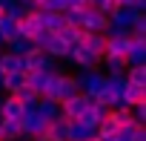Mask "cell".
<instances>
[{
	"instance_id": "obj_18",
	"label": "cell",
	"mask_w": 146,
	"mask_h": 141,
	"mask_svg": "<svg viewBox=\"0 0 146 141\" xmlns=\"http://www.w3.org/2000/svg\"><path fill=\"white\" fill-rule=\"evenodd\" d=\"M0 135H3V141H17V138H23L20 121H9V118H0Z\"/></svg>"
},
{
	"instance_id": "obj_36",
	"label": "cell",
	"mask_w": 146,
	"mask_h": 141,
	"mask_svg": "<svg viewBox=\"0 0 146 141\" xmlns=\"http://www.w3.org/2000/svg\"><path fill=\"white\" fill-rule=\"evenodd\" d=\"M0 17H3V9H0Z\"/></svg>"
},
{
	"instance_id": "obj_17",
	"label": "cell",
	"mask_w": 146,
	"mask_h": 141,
	"mask_svg": "<svg viewBox=\"0 0 146 141\" xmlns=\"http://www.w3.org/2000/svg\"><path fill=\"white\" fill-rule=\"evenodd\" d=\"M123 78H126V84H135V87H146V63H135V66H126Z\"/></svg>"
},
{
	"instance_id": "obj_28",
	"label": "cell",
	"mask_w": 146,
	"mask_h": 141,
	"mask_svg": "<svg viewBox=\"0 0 146 141\" xmlns=\"http://www.w3.org/2000/svg\"><path fill=\"white\" fill-rule=\"evenodd\" d=\"M129 35H143L146 38V12H137L135 15V23H132V32Z\"/></svg>"
},
{
	"instance_id": "obj_8",
	"label": "cell",
	"mask_w": 146,
	"mask_h": 141,
	"mask_svg": "<svg viewBox=\"0 0 146 141\" xmlns=\"http://www.w3.org/2000/svg\"><path fill=\"white\" fill-rule=\"evenodd\" d=\"M78 43L86 46V49H89L92 55H98V58L106 55V35H103V32H86V29H80Z\"/></svg>"
},
{
	"instance_id": "obj_30",
	"label": "cell",
	"mask_w": 146,
	"mask_h": 141,
	"mask_svg": "<svg viewBox=\"0 0 146 141\" xmlns=\"http://www.w3.org/2000/svg\"><path fill=\"white\" fill-rule=\"evenodd\" d=\"M117 6H126V9H135V12H146V0H115Z\"/></svg>"
},
{
	"instance_id": "obj_26",
	"label": "cell",
	"mask_w": 146,
	"mask_h": 141,
	"mask_svg": "<svg viewBox=\"0 0 146 141\" xmlns=\"http://www.w3.org/2000/svg\"><path fill=\"white\" fill-rule=\"evenodd\" d=\"M57 38H60L63 43H69V46H75V43H78V38H80V26H72V23H66V26L57 32Z\"/></svg>"
},
{
	"instance_id": "obj_24",
	"label": "cell",
	"mask_w": 146,
	"mask_h": 141,
	"mask_svg": "<svg viewBox=\"0 0 146 141\" xmlns=\"http://www.w3.org/2000/svg\"><path fill=\"white\" fill-rule=\"evenodd\" d=\"M12 95H15V98H17L26 109H29V107H37V101H40V95H37L35 89H29V87H20V89H15Z\"/></svg>"
},
{
	"instance_id": "obj_2",
	"label": "cell",
	"mask_w": 146,
	"mask_h": 141,
	"mask_svg": "<svg viewBox=\"0 0 146 141\" xmlns=\"http://www.w3.org/2000/svg\"><path fill=\"white\" fill-rule=\"evenodd\" d=\"M23 69H26V72H57V69H54V58H49L37 46L23 55Z\"/></svg>"
},
{
	"instance_id": "obj_5",
	"label": "cell",
	"mask_w": 146,
	"mask_h": 141,
	"mask_svg": "<svg viewBox=\"0 0 146 141\" xmlns=\"http://www.w3.org/2000/svg\"><path fill=\"white\" fill-rule=\"evenodd\" d=\"M89 104H92V98H89V95H83V92H78V95H72V98L60 101V115H63V118H69V121H75V118H78Z\"/></svg>"
},
{
	"instance_id": "obj_16",
	"label": "cell",
	"mask_w": 146,
	"mask_h": 141,
	"mask_svg": "<svg viewBox=\"0 0 146 141\" xmlns=\"http://www.w3.org/2000/svg\"><path fill=\"white\" fill-rule=\"evenodd\" d=\"M40 23H43V29H49L52 35H57L66 26V17H63V12H40Z\"/></svg>"
},
{
	"instance_id": "obj_29",
	"label": "cell",
	"mask_w": 146,
	"mask_h": 141,
	"mask_svg": "<svg viewBox=\"0 0 146 141\" xmlns=\"http://www.w3.org/2000/svg\"><path fill=\"white\" fill-rule=\"evenodd\" d=\"M129 112H132V118H135L137 124H146V101H143V104H132Z\"/></svg>"
},
{
	"instance_id": "obj_13",
	"label": "cell",
	"mask_w": 146,
	"mask_h": 141,
	"mask_svg": "<svg viewBox=\"0 0 146 141\" xmlns=\"http://www.w3.org/2000/svg\"><path fill=\"white\" fill-rule=\"evenodd\" d=\"M146 101V87H135V84H126L117 107H132V104H143Z\"/></svg>"
},
{
	"instance_id": "obj_22",
	"label": "cell",
	"mask_w": 146,
	"mask_h": 141,
	"mask_svg": "<svg viewBox=\"0 0 146 141\" xmlns=\"http://www.w3.org/2000/svg\"><path fill=\"white\" fill-rule=\"evenodd\" d=\"M0 38H3V43L17 38V17H9V15L0 17Z\"/></svg>"
},
{
	"instance_id": "obj_21",
	"label": "cell",
	"mask_w": 146,
	"mask_h": 141,
	"mask_svg": "<svg viewBox=\"0 0 146 141\" xmlns=\"http://www.w3.org/2000/svg\"><path fill=\"white\" fill-rule=\"evenodd\" d=\"M49 75H52V72H26V87L40 95V92L46 89V84H49Z\"/></svg>"
},
{
	"instance_id": "obj_38",
	"label": "cell",
	"mask_w": 146,
	"mask_h": 141,
	"mask_svg": "<svg viewBox=\"0 0 146 141\" xmlns=\"http://www.w3.org/2000/svg\"><path fill=\"white\" fill-rule=\"evenodd\" d=\"M0 141H3V135H0Z\"/></svg>"
},
{
	"instance_id": "obj_4",
	"label": "cell",
	"mask_w": 146,
	"mask_h": 141,
	"mask_svg": "<svg viewBox=\"0 0 146 141\" xmlns=\"http://www.w3.org/2000/svg\"><path fill=\"white\" fill-rule=\"evenodd\" d=\"M20 130H23V138H37V135L46 130V121L37 115L35 107H29V109L20 115Z\"/></svg>"
},
{
	"instance_id": "obj_33",
	"label": "cell",
	"mask_w": 146,
	"mask_h": 141,
	"mask_svg": "<svg viewBox=\"0 0 146 141\" xmlns=\"http://www.w3.org/2000/svg\"><path fill=\"white\" fill-rule=\"evenodd\" d=\"M89 141H103V138H98V135H92V138H89Z\"/></svg>"
},
{
	"instance_id": "obj_11",
	"label": "cell",
	"mask_w": 146,
	"mask_h": 141,
	"mask_svg": "<svg viewBox=\"0 0 146 141\" xmlns=\"http://www.w3.org/2000/svg\"><path fill=\"white\" fill-rule=\"evenodd\" d=\"M26 112V107L9 92L6 98H3V104H0V118H9V121H20V115Z\"/></svg>"
},
{
	"instance_id": "obj_19",
	"label": "cell",
	"mask_w": 146,
	"mask_h": 141,
	"mask_svg": "<svg viewBox=\"0 0 146 141\" xmlns=\"http://www.w3.org/2000/svg\"><path fill=\"white\" fill-rule=\"evenodd\" d=\"M92 135H95L92 127H86L80 121H69V141H89Z\"/></svg>"
},
{
	"instance_id": "obj_15",
	"label": "cell",
	"mask_w": 146,
	"mask_h": 141,
	"mask_svg": "<svg viewBox=\"0 0 146 141\" xmlns=\"http://www.w3.org/2000/svg\"><path fill=\"white\" fill-rule=\"evenodd\" d=\"M35 109H37V115H40V118H43L46 124H52L54 118H60V104H57V101H49V98H40Z\"/></svg>"
},
{
	"instance_id": "obj_25",
	"label": "cell",
	"mask_w": 146,
	"mask_h": 141,
	"mask_svg": "<svg viewBox=\"0 0 146 141\" xmlns=\"http://www.w3.org/2000/svg\"><path fill=\"white\" fill-rule=\"evenodd\" d=\"M6 43H9V52H12V55H20V58H23L29 49H35V43H32L29 38H20V35L12 38V40H6Z\"/></svg>"
},
{
	"instance_id": "obj_9",
	"label": "cell",
	"mask_w": 146,
	"mask_h": 141,
	"mask_svg": "<svg viewBox=\"0 0 146 141\" xmlns=\"http://www.w3.org/2000/svg\"><path fill=\"white\" fill-rule=\"evenodd\" d=\"M129 38H132V46L126 52V66L146 63V38L143 35H129Z\"/></svg>"
},
{
	"instance_id": "obj_7",
	"label": "cell",
	"mask_w": 146,
	"mask_h": 141,
	"mask_svg": "<svg viewBox=\"0 0 146 141\" xmlns=\"http://www.w3.org/2000/svg\"><path fill=\"white\" fill-rule=\"evenodd\" d=\"M40 29H43V23H40V12H37V9H35V12H23V15L17 17V35H20V38H29V40H32Z\"/></svg>"
},
{
	"instance_id": "obj_27",
	"label": "cell",
	"mask_w": 146,
	"mask_h": 141,
	"mask_svg": "<svg viewBox=\"0 0 146 141\" xmlns=\"http://www.w3.org/2000/svg\"><path fill=\"white\" fill-rule=\"evenodd\" d=\"M66 3L63 0H37V12H63Z\"/></svg>"
},
{
	"instance_id": "obj_20",
	"label": "cell",
	"mask_w": 146,
	"mask_h": 141,
	"mask_svg": "<svg viewBox=\"0 0 146 141\" xmlns=\"http://www.w3.org/2000/svg\"><path fill=\"white\" fill-rule=\"evenodd\" d=\"M43 52H46L49 58H54V60H57V58H66V52H69V43H63L57 35H52V40L43 46Z\"/></svg>"
},
{
	"instance_id": "obj_14",
	"label": "cell",
	"mask_w": 146,
	"mask_h": 141,
	"mask_svg": "<svg viewBox=\"0 0 146 141\" xmlns=\"http://www.w3.org/2000/svg\"><path fill=\"white\" fill-rule=\"evenodd\" d=\"M100 69H106L103 75H109V78L123 75V72H126V58H117V55H103V58H100Z\"/></svg>"
},
{
	"instance_id": "obj_32",
	"label": "cell",
	"mask_w": 146,
	"mask_h": 141,
	"mask_svg": "<svg viewBox=\"0 0 146 141\" xmlns=\"http://www.w3.org/2000/svg\"><path fill=\"white\" fill-rule=\"evenodd\" d=\"M17 6H20L23 12H35V9H37V0H17Z\"/></svg>"
},
{
	"instance_id": "obj_23",
	"label": "cell",
	"mask_w": 146,
	"mask_h": 141,
	"mask_svg": "<svg viewBox=\"0 0 146 141\" xmlns=\"http://www.w3.org/2000/svg\"><path fill=\"white\" fill-rule=\"evenodd\" d=\"M20 87H26V72H6L3 75V89L6 92H15Z\"/></svg>"
},
{
	"instance_id": "obj_3",
	"label": "cell",
	"mask_w": 146,
	"mask_h": 141,
	"mask_svg": "<svg viewBox=\"0 0 146 141\" xmlns=\"http://www.w3.org/2000/svg\"><path fill=\"white\" fill-rule=\"evenodd\" d=\"M66 60H72L78 69H100V58H98V55H92V52H89L86 46H80V43L69 46Z\"/></svg>"
},
{
	"instance_id": "obj_31",
	"label": "cell",
	"mask_w": 146,
	"mask_h": 141,
	"mask_svg": "<svg viewBox=\"0 0 146 141\" xmlns=\"http://www.w3.org/2000/svg\"><path fill=\"white\" fill-rule=\"evenodd\" d=\"M95 9H100V12H103V15H112V12H115V9H117V3H115V0H100V3H98V6H95Z\"/></svg>"
},
{
	"instance_id": "obj_10",
	"label": "cell",
	"mask_w": 146,
	"mask_h": 141,
	"mask_svg": "<svg viewBox=\"0 0 146 141\" xmlns=\"http://www.w3.org/2000/svg\"><path fill=\"white\" fill-rule=\"evenodd\" d=\"M78 92H80V87H78L75 75H57V89H54L57 104L66 101V98H72V95H78Z\"/></svg>"
},
{
	"instance_id": "obj_6",
	"label": "cell",
	"mask_w": 146,
	"mask_h": 141,
	"mask_svg": "<svg viewBox=\"0 0 146 141\" xmlns=\"http://www.w3.org/2000/svg\"><path fill=\"white\" fill-rule=\"evenodd\" d=\"M106 23H109V15H103L100 9H95V6H86V9H83L80 29H86V32H103Z\"/></svg>"
},
{
	"instance_id": "obj_35",
	"label": "cell",
	"mask_w": 146,
	"mask_h": 141,
	"mask_svg": "<svg viewBox=\"0 0 146 141\" xmlns=\"http://www.w3.org/2000/svg\"><path fill=\"white\" fill-rule=\"evenodd\" d=\"M23 141H35V138H23Z\"/></svg>"
},
{
	"instance_id": "obj_34",
	"label": "cell",
	"mask_w": 146,
	"mask_h": 141,
	"mask_svg": "<svg viewBox=\"0 0 146 141\" xmlns=\"http://www.w3.org/2000/svg\"><path fill=\"white\" fill-rule=\"evenodd\" d=\"M0 92H3V75H0Z\"/></svg>"
},
{
	"instance_id": "obj_1",
	"label": "cell",
	"mask_w": 146,
	"mask_h": 141,
	"mask_svg": "<svg viewBox=\"0 0 146 141\" xmlns=\"http://www.w3.org/2000/svg\"><path fill=\"white\" fill-rule=\"evenodd\" d=\"M75 81H78L80 92L95 101V95H98V92L103 89V84H106V75H103V69H80V72L75 75Z\"/></svg>"
},
{
	"instance_id": "obj_12",
	"label": "cell",
	"mask_w": 146,
	"mask_h": 141,
	"mask_svg": "<svg viewBox=\"0 0 146 141\" xmlns=\"http://www.w3.org/2000/svg\"><path fill=\"white\" fill-rule=\"evenodd\" d=\"M129 46H132V38H129V35H115V38H106V55L126 58Z\"/></svg>"
},
{
	"instance_id": "obj_37",
	"label": "cell",
	"mask_w": 146,
	"mask_h": 141,
	"mask_svg": "<svg viewBox=\"0 0 146 141\" xmlns=\"http://www.w3.org/2000/svg\"><path fill=\"white\" fill-rule=\"evenodd\" d=\"M0 104H3V95H0Z\"/></svg>"
}]
</instances>
